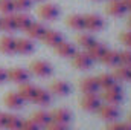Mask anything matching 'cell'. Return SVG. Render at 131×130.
I'll return each instance as SVG.
<instances>
[{
    "instance_id": "6da1fadb",
    "label": "cell",
    "mask_w": 131,
    "mask_h": 130,
    "mask_svg": "<svg viewBox=\"0 0 131 130\" xmlns=\"http://www.w3.org/2000/svg\"><path fill=\"white\" fill-rule=\"evenodd\" d=\"M102 98H104V101H105L107 104L117 106V104H121L122 99H124V92H122V89H121L117 84H114L113 87L104 89V92H102Z\"/></svg>"
},
{
    "instance_id": "7a4b0ae2",
    "label": "cell",
    "mask_w": 131,
    "mask_h": 130,
    "mask_svg": "<svg viewBox=\"0 0 131 130\" xmlns=\"http://www.w3.org/2000/svg\"><path fill=\"white\" fill-rule=\"evenodd\" d=\"M37 14H38V17H40L41 20L52 22V20H55V18L60 15V9H58V6L53 5V3H44V5H41V6L38 8Z\"/></svg>"
},
{
    "instance_id": "3957f363",
    "label": "cell",
    "mask_w": 131,
    "mask_h": 130,
    "mask_svg": "<svg viewBox=\"0 0 131 130\" xmlns=\"http://www.w3.org/2000/svg\"><path fill=\"white\" fill-rule=\"evenodd\" d=\"M96 112H98L99 118L104 119V121L113 123V121H116V119L119 118V110H117V107L113 106V104H107V103H105V104H101Z\"/></svg>"
},
{
    "instance_id": "277c9868",
    "label": "cell",
    "mask_w": 131,
    "mask_h": 130,
    "mask_svg": "<svg viewBox=\"0 0 131 130\" xmlns=\"http://www.w3.org/2000/svg\"><path fill=\"white\" fill-rule=\"evenodd\" d=\"M31 72L35 73L37 77H41V78H44V77H49L50 73H52V64L49 63V61H44V60H35L31 63Z\"/></svg>"
},
{
    "instance_id": "5b68a950",
    "label": "cell",
    "mask_w": 131,
    "mask_h": 130,
    "mask_svg": "<svg viewBox=\"0 0 131 130\" xmlns=\"http://www.w3.org/2000/svg\"><path fill=\"white\" fill-rule=\"evenodd\" d=\"M104 28V20L98 14H87L84 15V29L90 32H98Z\"/></svg>"
},
{
    "instance_id": "8992f818",
    "label": "cell",
    "mask_w": 131,
    "mask_h": 130,
    "mask_svg": "<svg viewBox=\"0 0 131 130\" xmlns=\"http://www.w3.org/2000/svg\"><path fill=\"white\" fill-rule=\"evenodd\" d=\"M29 77H31V73L23 67H12L8 70V80H11L12 83H17V84L28 83Z\"/></svg>"
},
{
    "instance_id": "52a82bcc",
    "label": "cell",
    "mask_w": 131,
    "mask_h": 130,
    "mask_svg": "<svg viewBox=\"0 0 131 130\" xmlns=\"http://www.w3.org/2000/svg\"><path fill=\"white\" fill-rule=\"evenodd\" d=\"M101 98L96 94H84V97L81 99V107L85 112H96L101 106Z\"/></svg>"
},
{
    "instance_id": "ba28073f",
    "label": "cell",
    "mask_w": 131,
    "mask_h": 130,
    "mask_svg": "<svg viewBox=\"0 0 131 130\" xmlns=\"http://www.w3.org/2000/svg\"><path fill=\"white\" fill-rule=\"evenodd\" d=\"M72 64L76 69L87 70V69H90V66L93 64V60L90 58V55L87 52H75V55L72 57Z\"/></svg>"
},
{
    "instance_id": "9c48e42d",
    "label": "cell",
    "mask_w": 131,
    "mask_h": 130,
    "mask_svg": "<svg viewBox=\"0 0 131 130\" xmlns=\"http://www.w3.org/2000/svg\"><path fill=\"white\" fill-rule=\"evenodd\" d=\"M82 94H98L99 92V83L95 77H87V78H82L81 80V84H79Z\"/></svg>"
},
{
    "instance_id": "30bf717a",
    "label": "cell",
    "mask_w": 131,
    "mask_h": 130,
    "mask_svg": "<svg viewBox=\"0 0 131 130\" xmlns=\"http://www.w3.org/2000/svg\"><path fill=\"white\" fill-rule=\"evenodd\" d=\"M105 11H107V14H110L113 17H122L127 12V8H125L122 0H110V3L107 5Z\"/></svg>"
},
{
    "instance_id": "8fae6325",
    "label": "cell",
    "mask_w": 131,
    "mask_h": 130,
    "mask_svg": "<svg viewBox=\"0 0 131 130\" xmlns=\"http://www.w3.org/2000/svg\"><path fill=\"white\" fill-rule=\"evenodd\" d=\"M3 103H5V106L6 107H9V109H21L23 107V99H21V97L17 94V92H8L6 95H5V98H3Z\"/></svg>"
},
{
    "instance_id": "7c38bea8",
    "label": "cell",
    "mask_w": 131,
    "mask_h": 130,
    "mask_svg": "<svg viewBox=\"0 0 131 130\" xmlns=\"http://www.w3.org/2000/svg\"><path fill=\"white\" fill-rule=\"evenodd\" d=\"M34 49H35V44H34V41L31 38H18V40H15V52H18L21 55H28V54L34 52Z\"/></svg>"
},
{
    "instance_id": "4fadbf2b",
    "label": "cell",
    "mask_w": 131,
    "mask_h": 130,
    "mask_svg": "<svg viewBox=\"0 0 131 130\" xmlns=\"http://www.w3.org/2000/svg\"><path fill=\"white\" fill-rule=\"evenodd\" d=\"M49 92H50V94H55V95H58V97H66V95L70 94V86H69L66 81H63V80H57V81L50 83Z\"/></svg>"
},
{
    "instance_id": "5bb4252c",
    "label": "cell",
    "mask_w": 131,
    "mask_h": 130,
    "mask_svg": "<svg viewBox=\"0 0 131 130\" xmlns=\"http://www.w3.org/2000/svg\"><path fill=\"white\" fill-rule=\"evenodd\" d=\"M70 119H72V113H70V110H67V109H57V110H53V112L50 113V121H53V123H57V124L66 126Z\"/></svg>"
},
{
    "instance_id": "9a60e30c",
    "label": "cell",
    "mask_w": 131,
    "mask_h": 130,
    "mask_svg": "<svg viewBox=\"0 0 131 130\" xmlns=\"http://www.w3.org/2000/svg\"><path fill=\"white\" fill-rule=\"evenodd\" d=\"M47 46H50V48H55V46H58L61 41H63V35L61 32H58V31H53V29H47L44 35H43V38H41Z\"/></svg>"
},
{
    "instance_id": "2e32d148",
    "label": "cell",
    "mask_w": 131,
    "mask_h": 130,
    "mask_svg": "<svg viewBox=\"0 0 131 130\" xmlns=\"http://www.w3.org/2000/svg\"><path fill=\"white\" fill-rule=\"evenodd\" d=\"M0 52L2 54H15V38L11 35L0 37Z\"/></svg>"
},
{
    "instance_id": "e0dca14e",
    "label": "cell",
    "mask_w": 131,
    "mask_h": 130,
    "mask_svg": "<svg viewBox=\"0 0 131 130\" xmlns=\"http://www.w3.org/2000/svg\"><path fill=\"white\" fill-rule=\"evenodd\" d=\"M32 101L35 104H38V106H47V104H50V101H52V94H50L49 90H44V89L37 87Z\"/></svg>"
},
{
    "instance_id": "ac0fdd59",
    "label": "cell",
    "mask_w": 131,
    "mask_h": 130,
    "mask_svg": "<svg viewBox=\"0 0 131 130\" xmlns=\"http://www.w3.org/2000/svg\"><path fill=\"white\" fill-rule=\"evenodd\" d=\"M55 51H57V54L60 57H64V58H72L75 55V52H76L75 46L72 43H69V41H64V40L58 46H55Z\"/></svg>"
},
{
    "instance_id": "d6986e66",
    "label": "cell",
    "mask_w": 131,
    "mask_h": 130,
    "mask_svg": "<svg viewBox=\"0 0 131 130\" xmlns=\"http://www.w3.org/2000/svg\"><path fill=\"white\" fill-rule=\"evenodd\" d=\"M101 61L107 66H111V67H116V66L121 64V55L117 51H111V49H107V52L104 54V57L101 58Z\"/></svg>"
},
{
    "instance_id": "ffe728a7",
    "label": "cell",
    "mask_w": 131,
    "mask_h": 130,
    "mask_svg": "<svg viewBox=\"0 0 131 130\" xmlns=\"http://www.w3.org/2000/svg\"><path fill=\"white\" fill-rule=\"evenodd\" d=\"M47 31V28L41 23H32L28 29H26V34L29 35L31 40H41L44 32Z\"/></svg>"
},
{
    "instance_id": "44dd1931",
    "label": "cell",
    "mask_w": 131,
    "mask_h": 130,
    "mask_svg": "<svg viewBox=\"0 0 131 130\" xmlns=\"http://www.w3.org/2000/svg\"><path fill=\"white\" fill-rule=\"evenodd\" d=\"M107 46L105 44H102V43H95L90 49H87V54L90 55V58L93 60V61H101V58L104 57V54L107 52Z\"/></svg>"
},
{
    "instance_id": "7402d4cb",
    "label": "cell",
    "mask_w": 131,
    "mask_h": 130,
    "mask_svg": "<svg viewBox=\"0 0 131 130\" xmlns=\"http://www.w3.org/2000/svg\"><path fill=\"white\" fill-rule=\"evenodd\" d=\"M31 119L41 129V127H46V126L50 123V113L46 112V110H37V112H34V115L31 116Z\"/></svg>"
},
{
    "instance_id": "603a6c76",
    "label": "cell",
    "mask_w": 131,
    "mask_h": 130,
    "mask_svg": "<svg viewBox=\"0 0 131 130\" xmlns=\"http://www.w3.org/2000/svg\"><path fill=\"white\" fill-rule=\"evenodd\" d=\"M35 90H37V87L28 81V83L20 84V89H18V92H17V94L21 97V99H23V101H32Z\"/></svg>"
},
{
    "instance_id": "cb8c5ba5",
    "label": "cell",
    "mask_w": 131,
    "mask_h": 130,
    "mask_svg": "<svg viewBox=\"0 0 131 130\" xmlns=\"http://www.w3.org/2000/svg\"><path fill=\"white\" fill-rule=\"evenodd\" d=\"M67 26L73 31H82L84 29V15H79V14H72L67 17L66 20Z\"/></svg>"
},
{
    "instance_id": "d4e9b609",
    "label": "cell",
    "mask_w": 131,
    "mask_h": 130,
    "mask_svg": "<svg viewBox=\"0 0 131 130\" xmlns=\"http://www.w3.org/2000/svg\"><path fill=\"white\" fill-rule=\"evenodd\" d=\"M14 18H15V26H17V29H21V31H26L31 25H32V18H31V15H28L26 12H18L17 15H14Z\"/></svg>"
},
{
    "instance_id": "484cf974",
    "label": "cell",
    "mask_w": 131,
    "mask_h": 130,
    "mask_svg": "<svg viewBox=\"0 0 131 130\" xmlns=\"http://www.w3.org/2000/svg\"><path fill=\"white\" fill-rule=\"evenodd\" d=\"M0 29L5 31V32H12V31H15L17 26H15V18H14V15H11V14L3 15V17L0 18Z\"/></svg>"
},
{
    "instance_id": "4316f807",
    "label": "cell",
    "mask_w": 131,
    "mask_h": 130,
    "mask_svg": "<svg viewBox=\"0 0 131 130\" xmlns=\"http://www.w3.org/2000/svg\"><path fill=\"white\" fill-rule=\"evenodd\" d=\"M96 80H98L99 83V87L101 89H108V87H113L114 84H116V78H114V75L113 73H101L99 77H96Z\"/></svg>"
},
{
    "instance_id": "83f0119b",
    "label": "cell",
    "mask_w": 131,
    "mask_h": 130,
    "mask_svg": "<svg viewBox=\"0 0 131 130\" xmlns=\"http://www.w3.org/2000/svg\"><path fill=\"white\" fill-rule=\"evenodd\" d=\"M114 78L117 81H130V75H131V67H125V66L119 64L114 67Z\"/></svg>"
},
{
    "instance_id": "f1b7e54d",
    "label": "cell",
    "mask_w": 131,
    "mask_h": 130,
    "mask_svg": "<svg viewBox=\"0 0 131 130\" xmlns=\"http://www.w3.org/2000/svg\"><path fill=\"white\" fill-rule=\"evenodd\" d=\"M76 41H78V44H79L81 48H84L85 51H87V49H90V48L96 43L95 37H93V35H90V34H79V35L76 37Z\"/></svg>"
},
{
    "instance_id": "f546056e",
    "label": "cell",
    "mask_w": 131,
    "mask_h": 130,
    "mask_svg": "<svg viewBox=\"0 0 131 130\" xmlns=\"http://www.w3.org/2000/svg\"><path fill=\"white\" fill-rule=\"evenodd\" d=\"M21 123H23L21 118H18L17 115L8 113V119H6V126H5V129H8V130H20L21 129Z\"/></svg>"
},
{
    "instance_id": "4dcf8cb0",
    "label": "cell",
    "mask_w": 131,
    "mask_h": 130,
    "mask_svg": "<svg viewBox=\"0 0 131 130\" xmlns=\"http://www.w3.org/2000/svg\"><path fill=\"white\" fill-rule=\"evenodd\" d=\"M12 3H14V11L18 12H26L32 6V0H12Z\"/></svg>"
},
{
    "instance_id": "1f68e13d",
    "label": "cell",
    "mask_w": 131,
    "mask_h": 130,
    "mask_svg": "<svg viewBox=\"0 0 131 130\" xmlns=\"http://www.w3.org/2000/svg\"><path fill=\"white\" fill-rule=\"evenodd\" d=\"M0 12L3 15L12 14L14 12V3H12V0H0Z\"/></svg>"
},
{
    "instance_id": "d6a6232c",
    "label": "cell",
    "mask_w": 131,
    "mask_h": 130,
    "mask_svg": "<svg viewBox=\"0 0 131 130\" xmlns=\"http://www.w3.org/2000/svg\"><path fill=\"white\" fill-rule=\"evenodd\" d=\"M105 130H131V126L128 123H116V121H113V123H110L107 126Z\"/></svg>"
},
{
    "instance_id": "836d02e7",
    "label": "cell",
    "mask_w": 131,
    "mask_h": 130,
    "mask_svg": "<svg viewBox=\"0 0 131 130\" xmlns=\"http://www.w3.org/2000/svg\"><path fill=\"white\" fill-rule=\"evenodd\" d=\"M119 55H121V64L125 67H131V51L119 52Z\"/></svg>"
},
{
    "instance_id": "e575fe53",
    "label": "cell",
    "mask_w": 131,
    "mask_h": 130,
    "mask_svg": "<svg viewBox=\"0 0 131 130\" xmlns=\"http://www.w3.org/2000/svg\"><path fill=\"white\" fill-rule=\"evenodd\" d=\"M40 127L34 123L32 119H26V121H23L21 123V129L20 130H38Z\"/></svg>"
},
{
    "instance_id": "d590c367",
    "label": "cell",
    "mask_w": 131,
    "mask_h": 130,
    "mask_svg": "<svg viewBox=\"0 0 131 130\" xmlns=\"http://www.w3.org/2000/svg\"><path fill=\"white\" fill-rule=\"evenodd\" d=\"M121 41H122L127 48H131V31L130 32H122L121 34Z\"/></svg>"
},
{
    "instance_id": "8d00e7d4",
    "label": "cell",
    "mask_w": 131,
    "mask_h": 130,
    "mask_svg": "<svg viewBox=\"0 0 131 130\" xmlns=\"http://www.w3.org/2000/svg\"><path fill=\"white\" fill-rule=\"evenodd\" d=\"M44 130H67V129H66V126H63V124H57V123L50 121V123L44 127Z\"/></svg>"
},
{
    "instance_id": "74e56055",
    "label": "cell",
    "mask_w": 131,
    "mask_h": 130,
    "mask_svg": "<svg viewBox=\"0 0 131 130\" xmlns=\"http://www.w3.org/2000/svg\"><path fill=\"white\" fill-rule=\"evenodd\" d=\"M6 119H8V113L0 112V129H5V126H6Z\"/></svg>"
},
{
    "instance_id": "f35d334b",
    "label": "cell",
    "mask_w": 131,
    "mask_h": 130,
    "mask_svg": "<svg viewBox=\"0 0 131 130\" xmlns=\"http://www.w3.org/2000/svg\"><path fill=\"white\" fill-rule=\"evenodd\" d=\"M6 80H8V72H6L5 69H2V67H0V84H2V83H5Z\"/></svg>"
},
{
    "instance_id": "ab89813d",
    "label": "cell",
    "mask_w": 131,
    "mask_h": 130,
    "mask_svg": "<svg viewBox=\"0 0 131 130\" xmlns=\"http://www.w3.org/2000/svg\"><path fill=\"white\" fill-rule=\"evenodd\" d=\"M122 2H124V5H125L127 11H131V0H122Z\"/></svg>"
},
{
    "instance_id": "60d3db41",
    "label": "cell",
    "mask_w": 131,
    "mask_h": 130,
    "mask_svg": "<svg viewBox=\"0 0 131 130\" xmlns=\"http://www.w3.org/2000/svg\"><path fill=\"white\" fill-rule=\"evenodd\" d=\"M128 124L131 126V115H130V118H128Z\"/></svg>"
},
{
    "instance_id": "b9f144b4",
    "label": "cell",
    "mask_w": 131,
    "mask_h": 130,
    "mask_svg": "<svg viewBox=\"0 0 131 130\" xmlns=\"http://www.w3.org/2000/svg\"><path fill=\"white\" fill-rule=\"evenodd\" d=\"M128 25H130V28H131V17L128 18Z\"/></svg>"
},
{
    "instance_id": "7bdbcfd3",
    "label": "cell",
    "mask_w": 131,
    "mask_h": 130,
    "mask_svg": "<svg viewBox=\"0 0 131 130\" xmlns=\"http://www.w3.org/2000/svg\"><path fill=\"white\" fill-rule=\"evenodd\" d=\"M32 2H41V0H32Z\"/></svg>"
},
{
    "instance_id": "ee69618b",
    "label": "cell",
    "mask_w": 131,
    "mask_h": 130,
    "mask_svg": "<svg viewBox=\"0 0 131 130\" xmlns=\"http://www.w3.org/2000/svg\"><path fill=\"white\" fill-rule=\"evenodd\" d=\"M130 81H131V75H130Z\"/></svg>"
},
{
    "instance_id": "f6af8a7d",
    "label": "cell",
    "mask_w": 131,
    "mask_h": 130,
    "mask_svg": "<svg viewBox=\"0 0 131 130\" xmlns=\"http://www.w3.org/2000/svg\"><path fill=\"white\" fill-rule=\"evenodd\" d=\"M38 130H41V129H38Z\"/></svg>"
}]
</instances>
